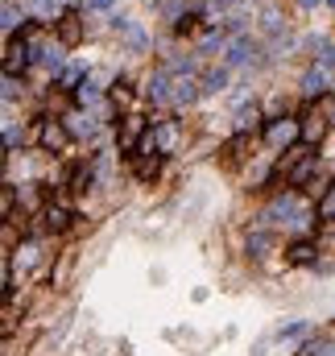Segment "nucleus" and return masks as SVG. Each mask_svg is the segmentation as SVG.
Wrapping results in <instances>:
<instances>
[{
    "label": "nucleus",
    "instance_id": "obj_1",
    "mask_svg": "<svg viewBox=\"0 0 335 356\" xmlns=\"http://www.w3.org/2000/svg\"><path fill=\"white\" fill-rule=\"evenodd\" d=\"M307 220H311V212L298 203V195H278V199L265 207L261 228H265V224H290V228H303Z\"/></svg>",
    "mask_w": 335,
    "mask_h": 356
},
{
    "label": "nucleus",
    "instance_id": "obj_2",
    "mask_svg": "<svg viewBox=\"0 0 335 356\" xmlns=\"http://www.w3.org/2000/svg\"><path fill=\"white\" fill-rule=\"evenodd\" d=\"M265 141L274 145V149H290V145H298L303 141V124L298 120H290V116H282V120H269L265 124Z\"/></svg>",
    "mask_w": 335,
    "mask_h": 356
},
{
    "label": "nucleus",
    "instance_id": "obj_3",
    "mask_svg": "<svg viewBox=\"0 0 335 356\" xmlns=\"http://www.w3.org/2000/svg\"><path fill=\"white\" fill-rule=\"evenodd\" d=\"M70 141H75V137H70V129H66L62 120H54V116L41 120V129H37V145H41L46 153H62Z\"/></svg>",
    "mask_w": 335,
    "mask_h": 356
},
{
    "label": "nucleus",
    "instance_id": "obj_4",
    "mask_svg": "<svg viewBox=\"0 0 335 356\" xmlns=\"http://www.w3.org/2000/svg\"><path fill=\"white\" fill-rule=\"evenodd\" d=\"M149 133V124H145V116H137V112H128V116H120V149L124 153H133L137 158V145H141V137Z\"/></svg>",
    "mask_w": 335,
    "mask_h": 356
},
{
    "label": "nucleus",
    "instance_id": "obj_5",
    "mask_svg": "<svg viewBox=\"0 0 335 356\" xmlns=\"http://www.w3.org/2000/svg\"><path fill=\"white\" fill-rule=\"evenodd\" d=\"M298 124H303V145H319V141L327 137V116H323L319 104H311V108L298 116Z\"/></svg>",
    "mask_w": 335,
    "mask_h": 356
},
{
    "label": "nucleus",
    "instance_id": "obj_6",
    "mask_svg": "<svg viewBox=\"0 0 335 356\" xmlns=\"http://www.w3.org/2000/svg\"><path fill=\"white\" fill-rule=\"evenodd\" d=\"M54 33H58V41H62L66 50H70V46H79V41H83V33H87V25H83V17H79V12H70V8H66V12L58 17V25H54Z\"/></svg>",
    "mask_w": 335,
    "mask_h": 356
},
{
    "label": "nucleus",
    "instance_id": "obj_7",
    "mask_svg": "<svg viewBox=\"0 0 335 356\" xmlns=\"http://www.w3.org/2000/svg\"><path fill=\"white\" fill-rule=\"evenodd\" d=\"M257 54H261V41H253L249 33H240V37H232V50H228L224 66H249V62H257Z\"/></svg>",
    "mask_w": 335,
    "mask_h": 356
},
{
    "label": "nucleus",
    "instance_id": "obj_8",
    "mask_svg": "<svg viewBox=\"0 0 335 356\" xmlns=\"http://www.w3.org/2000/svg\"><path fill=\"white\" fill-rule=\"evenodd\" d=\"M33 58H37V54H33V46H29L25 37H12V41H8V50H4V75H17V71H25Z\"/></svg>",
    "mask_w": 335,
    "mask_h": 356
},
{
    "label": "nucleus",
    "instance_id": "obj_9",
    "mask_svg": "<svg viewBox=\"0 0 335 356\" xmlns=\"http://www.w3.org/2000/svg\"><path fill=\"white\" fill-rule=\"evenodd\" d=\"M303 95H311V100L332 95V71H323V66H307V75H303Z\"/></svg>",
    "mask_w": 335,
    "mask_h": 356
},
{
    "label": "nucleus",
    "instance_id": "obj_10",
    "mask_svg": "<svg viewBox=\"0 0 335 356\" xmlns=\"http://www.w3.org/2000/svg\"><path fill=\"white\" fill-rule=\"evenodd\" d=\"M112 25H116V33L124 37V46H128V50H149V37H145V29H141L137 21H128V17H120V12H116V17H112Z\"/></svg>",
    "mask_w": 335,
    "mask_h": 356
},
{
    "label": "nucleus",
    "instance_id": "obj_11",
    "mask_svg": "<svg viewBox=\"0 0 335 356\" xmlns=\"http://www.w3.org/2000/svg\"><path fill=\"white\" fill-rule=\"evenodd\" d=\"M145 95H149L153 104H170V95H174V75H170L166 66H162V71H153V79H149Z\"/></svg>",
    "mask_w": 335,
    "mask_h": 356
},
{
    "label": "nucleus",
    "instance_id": "obj_12",
    "mask_svg": "<svg viewBox=\"0 0 335 356\" xmlns=\"http://www.w3.org/2000/svg\"><path fill=\"white\" fill-rule=\"evenodd\" d=\"M153 137H157V153H170L182 141V129L178 120H153Z\"/></svg>",
    "mask_w": 335,
    "mask_h": 356
},
{
    "label": "nucleus",
    "instance_id": "obj_13",
    "mask_svg": "<svg viewBox=\"0 0 335 356\" xmlns=\"http://www.w3.org/2000/svg\"><path fill=\"white\" fill-rule=\"evenodd\" d=\"M37 62H41L50 75H58V71H62V62H66V46H62V41H46V46L37 50Z\"/></svg>",
    "mask_w": 335,
    "mask_h": 356
},
{
    "label": "nucleus",
    "instance_id": "obj_14",
    "mask_svg": "<svg viewBox=\"0 0 335 356\" xmlns=\"http://www.w3.org/2000/svg\"><path fill=\"white\" fill-rule=\"evenodd\" d=\"M307 158H311V145H303V141H298V145H290V149H286V153L278 158V174H286V170L294 174V170H298V166H303Z\"/></svg>",
    "mask_w": 335,
    "mask_h": 356
},
{
    "label": "nucleus",
    "instance_id": "obj_15",
    "mask_svg": "<svg viewBox=\"0 0 335 356\" xmlns=\"http://www.w3.org/2000/svg\"><path fill=\"white\" fill-rule=\"evenodd\" d=\"M261 129V108L257 104H240L236 108V133H257Z\"/></svg>",
    "mask_w": 335,
    "mask_h": 356
},
{
    "label": "nucleus",
    "instance_id": "obj_16",
    "mask_svg": "<svg viewBox=\"0 0 335 356\" xmlns=\"http://www.w3.org/2000/svg\"><path fill=\"white\" fill-rule=\"evenodd\" d=\"M286 257H290V265H315L319 249H315V241H294V245L286 249Z\"/></svg>",
    "mask_w": 335,
    "mask_h": 356
},
{
    "label": "nucleus",
    "instance_id": "obj_17",
    "mask_svg": "<svg viewBox=\"0 0 335 356\" xmlns=\"http://www.w3.org/2000/svg\"><path fill=\"white\" fill-rule=\"evenodd\" d=\"M70 220H75L70 207H62V203H50V207H46V228H50V232H66Z\"/></svg>",
    "mask_w": 335,
    "mask_h": 356
},
{
    "label": "nucleus",
    "instance_id": "obj_18",
    "mask_svg": "<svg viewBox=\"0 0 335 356\" xmlns=\"http://www.w3.org/2000/svg\"><path fill=\"white\" fill-rule=\"evenodd\" d=\"M75 104H83V108H99V79H83V83L75 87Z\"/></svg>",
    "mask_w": 335,
    "mask_h": 356
},
{
    "label": "nucleus",
    "instance_id": "obj_19",
    "mask_svg": "<svg viewBox=\"0 0 335 356\" xmlns=\"http://www.w3.org/2000/svg\"><path fill=\"white\" fill-rule=\"evenodd\" d=\"M17 199H21L25 212H37L41 207V182H21L17 187Z\"/></svg>",
    "mask_w": 335,
    "mask_h": 356
},
{
    "label": "nucleus",
    "instance_id": "obj_20",
    "mask_svg": "<svg viewBox=\"0 0 335 356\" xmlns=\"http://www.w3.org/2000/svg\"><path fill=\"white\" fill-rule=\"evenodd\" d=\"M228 79H232V75H228V66H216V71H207V75H203V95H216V91H224V87H228Z\"/></svg>",
    "mask_w": 335,
    "mask_h": 356
},
{
    "label": "nucleus",
    "instance_id": "obj_21",
    "mask_svg": "<svg viewBox=\"0 0 335 356\" xmlns=\"http://www.w3.org/2000/svg\"><path fill=\"white\" fill-rule=\"evenodd\" d=\"M66 120H70V124H66V129H70V137H83V133L91 137V133H95V124H99V120H95L91 112H87V116H83V112H70Z\"/></svg>",
    "mask_w": 335,
    "mask_h": 356
},
{
    "label": "nucleus",
    "instance_id": "obj_22",
    "mask_svg": "<svg viewBox=\"0 0 335 356\" xmlns=\"http://www.w3.org/2000/svg\"><path fill=\"white\" fill-rule=\"evenodd\" d=\"M17 203H21V199H17V187H12V182H4V187H0V212H4V220H12V216H17Z\"/></svg>",
    "mask_w": 335,
    "mask_h": 356
},
{
    "label": "nucleus",
    "instance_id": "obj_23",
    "mask_svg": "<svg viewBox=\"0 0 335 356\" xmlns=\"http://www.w3.org/2000/svg\"><path fill=\"white\" fill-rule=\"evenodd\" d=\"M17 25L25 29V12L17 8V0H4V33H17Z\"/></svg>",
    "mask_w": 335,
    "mask_h": 356
},
{
    "label": "nucleus",
    "instance_id": "obj_24",
    "mask_svg": "<svg viewBox=\"0 0 335 356\" xmlns=\"http://www.w3.org/2000/svg\"><path fill=\"white\" fill-rule=\"evenodd\" d=\"M311 178H315V153H311V158H307V162H303V166H298L290 178H286V182H290V187H307Z\"/></svg>",
    "mask_w": 335,
    "mask_h": 356
},
{
    "label": "nucleus",
    "instance_id": "obj_25",
    "mask_svg": "<svg viewBox=\"0 0 335 356\" xmlns=\"http://www.w3.org/2000/svg\"><path fill=\"white\" fill-rule=\"evenodd\" d=\"M70 270H75V253H62V257H58V270H54V278H50V282H54V286H66Z\"/></svg>",
    "mask_w": 335,
    "mask_h": 356
},
{
    "label": "nucleus",
    "instance_id": "obj_26",
    "mask_svg": "<svg viewBox=\"0 0 335 356\" xmlns=\"http://www.w3.org/2000/svg\"><path fill=\"white\" fill-rule=\"evenodd\" d=\"M157 170H162V162H157V158H141V162H137V178H141V182H153V178H157Z\"/></svg>",
    "mask_w": 335,
    "mask_h": 356
},
{
    "label": "nucleus",
    "instance_id": "obj_27",
    "mask_svg": "<svg viewBox=\"0 0 335 356\" xmlns=\"http://www.w3.org/2000/svg\"><path fill=\"white\" fill-rule=\"evenodd\" d=\"M0 245H4V253H17L21 245H17V220H4V228H0Z\"/></svg>",
    "mask_w": 335,
    "mask_h": 356
},
{
    "label": "nucleus",
    "instance_id": "obj_28",
    "mask_svg": "<svg viewBox=\"0 0 335 356\" xmlns=\"http://www.w3.org/2000/svg\"><path fill=\"white\" fill-rule=\"evenodd\" d=\"M319 220H335V182H327V191L319 199Z\"/></svg>",
    "mask_w": 335,
    "mask_h": 356
},
{
    "label": "nucleus",
    "instance_id": "obj_29",
    "mask_svg": "<svg viewBox=\"0 0 335 356\" xmlns=\"http://www.w3.org/2000/svg\"><path fill=\"white\" fill-rule=\"evenodd\" d=\"M245 149H249V133H236V137L228 141V162H240Z\"/></svg>",
    "mask_w": 335,
    "mask_h": 356
},
{
    "label": "nucleus",
    "instance_id": "obj_30",
    "mask_svg": "<svg viewBox=\"0 0 335 356\" xmlns=\"http://www.w3.org/2000/svg\"><path fill=\"white\" fill-rule=\"evenodd\" d=\"M157 8H162V17H170V21H182V17H186V12H182L186 0H162Z\"/></svg>",
    "mask_w": 335,
    "mask_h": 356
},
{
    "label": "nucleus",
    "instance_id": "obj_31",
    "mask_svg": "<svg viewBox=\"0 0 335 356\" xmlns=\"http://www.w3.org/2000/svg\"><path fill=\"white\" fill-rule=\"evenodd\" d=\"M303 356H335V344L332 340H311V344L303 348Z\"/></svg>",
    "mask_w": 335,
    "mask_h": 356
},
{
    "label": "nucleus",
    "instance_id": "obj_32",
    "mask_svg": "<svg viewBox=\"0 0 335 356\" xmlns=\"http://www.w3.org/2000/svg\"><path fill=\"white\" fill-rule=\"evenodd\" d=\"M37 253H41V249L29 241V245H21V249H17V257H12V261H17V265H33V261H37Z\"/></svg>",
    "mask_w": 335,
    "mask_h": 356
},
{
    "label": "nucleus",
    "instance_id": "obj_33",
    "mask_svg": "<svg viewBox=\"0 0 335 356\" xmlns=\"http://www.w3.org/2000/svg\"><path fill=\"white\" fill-rule=\"evenodd\" d=\"M249 253H253V257H265V253H269V236H265V232L249 236Z\"/></svg>",
    "mask_w": 335,
    "mask_h": 356
},
{
    "label": "nucleus",
    "instance_id": "obj_34",
    "mask_svg": "<svg viewBox=\"0 0 335 356\" xmlns=\"http://www.w3.org/2000/svg\"><path fill=\"white\" fill-rule=\"evenodd\" d=\"M315 66L335 71V46H319V54H315Z\"/></svg>",
    "mask_w": 335,
    "mask_h": 356
},
{
    "label": "nucleus",
    "instance_id": "obj_35",
    "mask_svg": "<svg viewBox=\"0 0 335 356\" xmlns=\"http://www.w3.org/2000/svg\"><path fill=\"white\" fill-rule=\"evenodd\" d=\"M128 100H133V91H128L124 83H116V87H112V104H116V108H128Z\"/></svg>",
    "mask_w": 335,
    "mask_h": 356
},
{
    "label": "nucleus",
    "instance_id": "obj_36",
    "mask_svg": "<svg viewBox=\"0 0 335 356\" xmlns=\"http://www.w3.org/2000/svg\"><path fill=\"white\" fill-rule=\"evenodd\" d=\"M21 141H25V133H21L17 124H4V145H8V149H17Z\"/></svg>",
    "mask_w": 335,
    "mask_h": 356
},
{
    "label": "nucleus",
    "instance_id": "obj_37",
    "mask_svg": "<svg viewBox=\"0 0 335 356\" xmlns=\"http://www.w3.org/2000/svg\"><path fill=\"white\" fill-rule=\"evenodd\" d=\"M319 108H323V116H327V124H335V91H332V95H323V100H319Z\"/></svg>",
    "mask_w": 335,
    "mask_h": 356
},
{
    "label": "nucleus",
    "instance_id": "obj_38",
    "mask_svg": "<svg viewBox=\"0 0 335 356\" xmlns=\"http://www.w3.org/2000/svg\"><path fill=\"white\" fill-rule=\"evenodd\" d=\"M17 87H21V83H17V75H4V100H12V95H17Z\"/></svg>",
    "mask_w": 335,
    "mask_h": 356
},
{
    "label": "nucleus",
    "instance_id": "obj_39",
    "mask_svg": "<svg viewBox=\"0 0 335 356\" xmlns=\"http://www.w3.org/2000/svg\"><path fill=\"white\" fill-rule=\"evenodd\" d=\"M303 332H307V324H286L282 328V336H303Z\"/></svg>",
    "mask_w": 335,
    "mask_h": 356
},
{
    "label": "nucleus",
    "instance_id": "obj_40",
    "mask_svg": "<svg viewBox=\"0 0 335 356\" xmlns=\"http://www.w3.org/2000/svg\"><path fill=\"white\" fill-rule=\"evenodd\" d=\"M112 4H116V0H87V8H95V12H108Z\"/></svg>",
    "mask_w": 335,
    "mask_h": 356
},
{
    "label": "nucleus",
    "instance_id": "obj_41",
    "mask_svg": "<svg viewBox=\"0 0 335 356\" xmlns=\"http://www.w3.org/2000/svg\"><path fill=\"white\" fill-rule=\"evenodd\" d=\"M298 4H303V8H319L323 0H298Z\"/></svg>",
    "mask_w": 335,
    "mask_h": 356
},
{
    "label": "nucleus",
    "instance_id": "obj_42",
    "mask_svg": "<svg viewBox=\"0 0 335 356\" xmlns=\"http://www.w3.org/2000/svg\"><path fill=\"white\" fill-rule=\"evenodd\" d=\"M327 4H332V8H335V0H327Z\"/></svg>",
    "mask_w": 335,
    "mask_h": 356
}]
</instances>
